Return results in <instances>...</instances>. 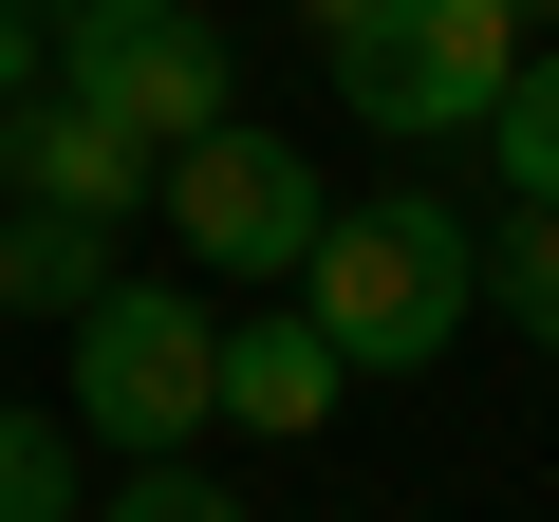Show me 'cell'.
<instances>
[{
  "label": "cell",
  "mask_w": 559,
  "mask_h": 522,
  "mask_svg": "<svg viewBox=\"0 0 559 522\" xmlns=\"http://www.w3.org/2000/svg\"><path fill=\"white\" fill-rule=\"evenodd\" d=\"M280 299L336 336V373H429V355L466 336V299H485V224L429 205V187H373V205H336V224L299 242Z\"/></svg>",
  "instance_id": "1"
},
{
  "label": "cell",
  "mask_w": 559,
  "mask_h": 522,
  "mask_svg": "<svg viewBox=\"0 0 559 522\" xmlns=\"http://www.w3.org/2000/svg\"><path fill=\"white\" fill-rule=\"evenodd\" d=\"M75 429L131 448V466H187V429H224V318L205 281H112L75 299Z\"/></svg>",
  "instance_id": "2"
},
{
  "label": "cell",
  "mask_w": 559,
  "mask_h": 522,
  "mask_svg": "<svg viewBox=\"0 0 559 522\" xmlns=\"http://www.w3.org/2000/svg\"><path fill=\"white\" fill-rule=\"evenodd\" d=\"M150 224L187 242V281H299V242L336 224V187L299 168V131H261V112H205V131L150 168Z\"/></svg>",
  "instance_id": "3"
},
{
  "label": "cell",
  "mask_w": 559,
  "mask_h": 522,
  "mask_svg": "<svg viewBox=\"0 0 559 522\" xmlns=\"http://www.w3.org/2000/svg\"><path fill=\"white\" fill-rule=\"evenodd\" d=\"M522 38H540V0H392V38H355L336 94L392 150H429V131H485V94L522 75Z\"/></svg>",
  "instance_id": "4"
},
{
  "label": "cell",
  "mask_w": 559,
  "mask_h": 522,
  "mask_svg": "<svg viewBox=\"0 0 559 522\" xmlns=\"http://www.w3.org/2000/svg\"><path fill=\"white\" fill-rule=\"evenodd\" d=\"M57 94H94V112H112V131L168 168V150H187V131L242 94V57L205 38V0H187V20H75V38H57Z\"/></svg>",
  "instance_id": "5"
},
{
  "label": "cell",
  "mask_w": 559,
  "mask_h": 522,
  "mask_svg": "<svg viewBox=\"0 0 559 522\" xmlns=\"http://www.w3.org/2000/svg\"><path fill=\"white\" fill-rule=\"evenodd\" d=\"M0 187H20V205H75V224H150V150L94 94H57V75L0 112Z\"/></svg>",
  "instance_id": "6"
},
{
  "label": "cell",
  "mask_w": 559,
  "mask_h": 522,
  "mask_svg": "<svg viewBox=\"0 0 559 522\" xmlns=\"http://www.w3.org/2000/svg\"><path fill=\"white\" fill-rule=\"evenodd\" d=\"M224 429H280V448H299V429H336V336H318L299 299L224 336Z\"/></svg>",
  "instance_id": "7"
},
{
  "label": "cell",
  "mask_w": 559,
  "mask_h": 522,
  "mask_svg": "<svg viewBox=\"0 0 559 522\" xmlns=\"http://www.w3.org/2000/svg\"><path fill=\"white\" fill-rule=\"evenodd\" d=\"M112 242L131 224H75V205H0V318H75L112 281Z\"/></svg>",
  "instance_id": "8"
},
{
  "label": "cell",
  "mask_w": 559,
  "mask_h": 522,
  "mask_svg": "<svg viewBox=\"0 0 559 522\" xmlns=\"http://www.w3.org/2000/svg\"><path fill=\"white\" fill-rule=\"evenodd\" d=\"M485 168H503V205H559V57L522 38V75L485 94Z\"/></svg>",
  "instance_id": "9"
},
{
  "label": "cell",
  "mask_w": 559,
  "mask_h": 522,
  "mask_svg": "<svg viewBox=\"0 0 559 522\" xmlns=\"http://www.w3.org/2000/svg\"><path fill=\"white\" fill-rule=\"evenodd\" d=\"M485 299L559 355V205H503V224H485Z\"/></svg>",
  "instance_id": "10"
},
{
  "label": "cell",
  "mask_w": 559,
  "mask_h": 522,
  "mask_svg": "<svg viewBox=\"0 0 559 522\" xmlns=\"http://www.w3.org/2000/svg\"><path fill=\"white\" fill-rule=\"evenodd\" d=\"M0 522H75V429L57 411H0Z\"/></svg>",
  "instance_id": "11"
},
{
  "label": "cell",
  "mask_w": 559,
  "mask_h": 522,
  "mask_svg": "<svg viewBox=\"0 0 559 522\" xmlns=\"http://www.w3.org/2000/svg\"><path fill=\"white\" fill-rule=\"evenodd\" d=\"M112 522H242V503H224L205 466H131V485H112Z\"/></svg>",
  "instance_id": "12"
},
{
  "label": "cell",
  "mask_w": 559,
  "mask_h": 522,
  "mask_svg": "<svg viewBox=\"0 0 559 522\" xmlns=\"http://www.w3.org/2000/svg\"><path fill=\"white\" fill-rule=\"evenodd\" d=\"M299 38H318V57H355V38H392V0H299Z\"/></svg>",
  "instance_id": "13"
},
{
  "label": "cell",
  "mask_w": 559,
  "mask_h": 522,
  "mask_svg": "<svg viewBox=\"0 0 559 522\" xmlns=\"http://www.w3.org/2000/svg\"><path fill=\"white\" fill-rule=\"evenodd\" d=\"M38 94V20H0V112H20Z\"/></svg>",
  "instance_id": "14"
},
{
  "label": "cell",
  "mask_w": 559,
  "mask_h": 522,
  "mask_svg": "<svg viewBox=\"0 0 559 522\" xmlns=\"http://www.w3.org/2000/svg\"><path fill=\"white\" fill-rule=\"evenodd\" d=\"M75 20H187V0H57V38H75Z\"/></svg>",
  "instance_id": "15"
},
{
  "label": "cell",
  "mask_w": 559,
  "mask_h": 522,
  "mask_svg": "<svg viewBox=\"0 0 559 522\" xmlns=\"http://www.w3.org/2000/svg\"><path fill=\"white\" fill-rule=\"evenodd\" d=\"M0 20H57V0H0Z\"/></svg>",
  "instance_id": "16"
}]
</instances>
